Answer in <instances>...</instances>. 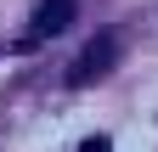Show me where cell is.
I'll return each mask as SVG.
<instances>
[{
	"instance_id": "obj_2",
	"label": "cell",
	"mask_w": 158,
	"mask_h": 152,
	"mask_svg": "<svg viewBox=\"0 0 158 152\" xmlns=\"http://www.w3.org/2000/svg\"><path fill=\"white\" fill-rule=\"evenodd\" d=\"M73 23V0H40L34 6V23H28V34H23V45H45V40H56Z\"/></svg>"
},
{
	"instance_id": "obj_3",
	"label": "cell",
	"mask_w": 158,
	"mask_h": 152,
	"mask_svg": "<svg viewBox=\"0 0 158 152\" xmlns=\"http://www.w3.org/2000/svg\"><path fill=\"white\" fill-rule=\"evenodd\" d=\"M79 152H113V146H107V135H90V141L79 146Z\"/></svg>"
},
{
	"instance_id": "obj_1",
	"label": "cell",
	"mask_w": 158,
	"mask_h": 152,
	"mask_svg": "<svg viewBox=\"0 0 158 152\" xmlns=\"http://www.w3.org/2000/svg\"><path fill=\"white\" fill-rule=\"evenodd\" d=\"M113 56H118V40H113V34H96V40H90L85 51L73 56V68H68V85H73V90L96 85V79H102V73L113 68Z\"/></svg>"
}]
</instances>
